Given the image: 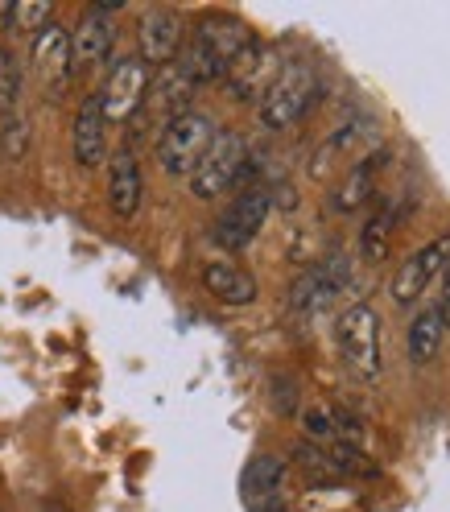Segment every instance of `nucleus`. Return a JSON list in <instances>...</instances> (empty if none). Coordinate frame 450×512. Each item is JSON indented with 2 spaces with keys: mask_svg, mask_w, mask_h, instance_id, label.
<instances>
[{
  "mask_svg": "<svg viewBox=\"0 0 450 512\" xmlns=\"http://www.w3.org/2000/svg\"><path fill=\"white\" fill-rule=\"evenodd\" d=\"M29 141H34V133H29V120L21 112L0 116V157L5 162H21L29 153Z\"/></svg>",
  "mask_w": 450,
  "mask_h": 512,
  "instance_id": "5701e85b",
  "label": "nucleus"
},
{
  "mask_svg": "<svg viewBox=\"0 0 450 512\" xmlns=\"http://www.w3.org/2000/svg\"><path fill=\"white\" fill-rule=\"evenodd\" d=\"M42 512H71V508H67V504H62V500H50V504H46Z\"/></svg>",
  "mask_w": 450,
  "mask_h": 512,
  "instance_id": "c756f323",
  "label": "nucleus"
},
{
  "mask_svg": "<svg viewBox=\"0 0 450 512\" xmlns=\"http://www.w3.org/2000/svg\"><path fill=\"white\" fill-rule=\"evenodd\" d=\"M442 331H446V323H442L438 306H430V310L417 314L413 323H409V331H405L409 360H413V364H430V360L438 356V347H442Z\"/></svg>",
  "mask_w": 450,
  "mask_h": 512,
  "instance_id": "aec40b11",
  "label": "nucleus"
},
{
  "mask_svg": "<svg viewBox=\"0 0 450 512\" xmlns=\"http://www.w3.org/2000/svg\"><path fill=\"white\" fill-rule=\"evenodd\" d=\"M335 343H339V356H343V368L360 380H376L384 372V360H380V314L368 306V302H356L347 306L339 318H335Z\"/></svg>",
  "mask_w": 450,
  "mask_h": 512,
  "instance_id": "20e7f679",
  "label": "nucleus"
},
{
  "mask_svg": "<svg viewBox=\"0 0 450 512\" xmlns=\"http://www.w3.org/2000/svg\"><path fill=\"white\" fill-rule=\"evenodd\" d=\"M302 430L314 446H327V442H339V409L314 401L302 409Z\"/></svg>",
  "mask_w": 450,
  "mask_h": 512,
  "instance_id": "4be33fe9",
  "label": "nucleus"
},
{
  "mask_svg": "<svg viewBox=\"0 0 450 512\" xmlns=\"http://www.w3.org/2000/svg\"><path fill=\"white\" fill-rule=\"evenodd\" d=\"M285 479H289V467L285 459L277 455H256L248 467H244V479H240V488H244V504L256 508V512H277L281 508V496H285Z\"/></svg>",
  "mask_w": 450,
  "mask_h": 512,
  "instance_id": "dca6fc26",
  "label": "nucleus"
},
{
  "mask_svg": "<svg viewBox=\"0 0 450 512\" xmlns=\"http://www.w3.org/2000/svg\"><path fill=\"white\" fill-rule=\"evenodd\" d=\"M116 46V25L112 17H104L100 9H87L83 21L71 29V71L87 75L95 67H104Z\"/></svg>",
  "mask_w": 450,
  "mask_h": 512,
  "instance_id": "ddd939ff",
  "label": "nucleus"
},
{
  "mask_svg": "<svg viewBox=\"0 0 450 512\" xmlns=\"http://www.w3.org/2000/svg\"><path fill=\"white\" fill-rule=\"evenodd\" d=\"M277 71H281L277 54H273L261 38H252V42L232 58L228 75H223V87H228V95H232V100H240V104H248V100L261 104V95L269 91V83L277 79Z\"/></svg>",
  "mask_w": 450,
  "mask_h": 512,
  "instance_id": "1a4fd4ad",
  "label": "nucleus"
},
{
  "mask_svg": "<svg viewBox=\"0 0 450 512\" xmlns=\"http://www.w3.org/2000/svg\"><path fill=\"white\" fill-rule=\"evenodd\" d=\"M190 100H195V83H190V79L174 67V62H170V67H162V71H153L145 104H149L157 116H162V124L174 120V116H182V112H190Z\"/></svg>",
  "mask_w": 450,
  "mask_h": 512,
  "instance_id": "6ab92c4d",
  "label": "nucleus"
},
{
  "mask_svg": "<svg viewBox=\"0 0 450 512\" xmlns=\"http://www.w3.org/2000/svg\"><path fill=\"white\" fill-rule=\"evenodd\" d=\"M182 42H186V25L174 9H149L137 25V58L149 71L170 67L182 50Z\"/></svg>",
  "mask_w": 450,
  "mask_h": 512,
  "instance_id": "9d476101",
  "label": "nucleus"
},
{
  "mask_svg": "<svg viewBox=\"0 0 450 512\" xmlns=\"http://www.w3.org/2000/svg\"><path fill=\"white\" fill-rule=\"evenodd\" d=\"M145 203V174L133 149H120L108 162V207L116 219H133Z\"/></svg>",
  "mask_w": 450,
  "mask_h": 512,
  "instance_id": "2eb2a0df",
  "label": "nucleus"
},
{
  "mask_svg": "<svg viewBox=\"0 0 450 512\" xmlns=\"http://www.w3.org/2000/svg\"><path fill=\"white\" fill-rule=\"evenodd\" d=\"M219 133V124L207 116V112H182L174 120L162 124V133H157V162L170 178H190V170L199 166V157L211 149Z\"/></svg>",
  "mask_w": 450,
  "mask_h": 512,
  "instance_id": "7ed1b4c3",
  "label": "nucleus"
},
{
  "mask_svg": "<svg viewBox=\"0 0 450 512\" xmlns=\"http://www.w3.org/2000/svg\"><path fill=\"white\" fill-rule=\"evenodd\" d=\"M269 211H273V190L248 186L228 207H223V215L215 219V228H211V240L219 248H228V252H244L256 236H261Z\"/></svg>",
  "mask_w": 450,
  "mask_h": 512,
  "instance_id": "6e6552de",
  "label": "nucleus"
},
{
  "mask_svg": "<svg viewBox=\"0 0 450 512\" xmlns=\"http://www.w3.org/2000/svg\"><path fill=\"white\" fill-rule=\"evenodd\" d=\"M5 29H13V5L0 0V34H5Z\"/></svg>",
  "mask_w": 450,
  "mask_h": 512,
  "instance_id": "c85d7f7f",
  "label": "nucleus"
},
{
  "mask_svg": "<svg viewBox=\"0 0 450 512\" xmlns=\"http://www.w3.org/2000/svg\"><path fill=\"white\" fill-rule=\"evenodd\" d=\"M248 170V141L236 128H219L211 149L199 157V166L190 170V195L195 199H219L223 190H232Z\"/></svg>",
  "mask_w": 450,
  "mask_h": 512,
  "instance_id": "39448f33",
  "label": "nucleus"
},
{
  "mask_svg": "<svg viewBox=\"0 0 450 512\" xmlns=\"http://www.w3.org/2000/svg\"><path fill=\"white\" fill-rule=\"evenodd\" d=\"M446 281H442V306H438V314H442V323L450 327V261H446Z\"/></svg>",
  "mask_w": 450,
  "mask_h": 512,
  "instance_id": "cd10ccee",
  "label": "nucleus"
},
{
  "mask_svg": "<svg viewBox=\"0 0 450 512\" xmlns=\"http://www.w3.org/2000/svg\"><path fill=\"white\" fill-rule=\"evenodd\" d=\"M446 261H450V236L430 240L426 248H417L409 261H401V269H397V277H393V298H397V306H413L417 298H422L426 285L446 269Z\"/></svg>",
  "mask_w": 450,
  "mask_h": 512,
  "instance_id": "f8f14e48",
  "label": "nucleus"
},
{
  "mask_svg": "<svg viewBox=\"0 0 450 512\" xmlns=\"http://www.w3.org/2000/svg\"><path fill=\"white\" fill-rule=\"evenodd\" d=\"M384 162H389V153H368V157H360V162L343 174V182H339V190H335L331 207H335L339 215H351V211L368 207V203L376 199V182H380Z\"/></svg>",
  "mask_w": 450,
  "mask_h": 512,
  "instance_id": "f3484780",
  "label": "nucleus"
},
{
  "mask_svg": "<svg viewBox=\"0 0 450 512\" xmlns=\"http://www.w3.org/2000/svg\"><path fill=\"white\" fill-rule=\"evenodd\" d=\"M294 459H298V467H302L310 479H343V475H339V467H335V459L327 455V446L302 442L298 451H294Z\"/></svg>",
  "mask_w": 450,
  "mask_h": 512,
  "instance_id": "a878e982",
  "label": "nucleus"
},
{
  "mask_svg": "<svg viewBox=\"0 0 450 512\" xmlns=\"http://www.w3.org/2000/svg\"><path fill=\"white\" fill-rule=\"evenodd\" d=\"M273 405H277V413H294L298 409V397H294V389H298V384L294 380H289V376H277L273 380Z\"/></svg>",
  "mask_w": 450,
  "mask_h": 512,
  "instance_id": "bb28decb",
  "label": "nucleus"
},
{
  "mask_svg": "<svg viewBox=\"0 0 450 512\" xmlns=\"http://www.w3.org/2000/svg\"><path fill=\"white\" fill-rule=\"evenodd\" d=\"M314 104H318V71L310 62H285L277 79L269 83V91L261 95V104H256V116H261V124L273 128V133H285V128H294Z\"/></svg>",
  "mask_w": 450,
  "mask_h": 512,
  "instance_id": "f03ea898",
  "label": "nucleus"
},
{
  "mask_svg": "<svg viewBox=\"0 0 450 512\" xmlns=\"http://www.w3.org/2000/svg\"><path fill=\"white\" fill-rule=\"evenodd\" d=\"M351 285V256L343 252H331L327 261L310 265L294 285H289V310L302 314V318H314L331 310Z\"/></svg>",
  "mask_w": 450,
  "mask_h": 512,
  "instance_id": "423d86ee",
  "label": "nucleus"
},
{
  "mask_svg": "<svg viewBox=\"0 0 450 512\" xmlns=\"http://www.w3.org/2000/svg\"><path fill=\"white\" fill-rule=\"evenodd\" d=\"M71 153L79 170H100L108 162V120L100 112V100L87 95L71 124Z\"/></svg>",
  "mask_w": 450,
  "mask_h": 512,
  "instance_id": "4468645a",
  "label": "nucleus"
},
{
  "mask_svg": "<svg viewBox=\"0 0 450 512\" xmlns=\"http://www.w3.org/2000/svg\"><path fill=\"white\" fill-rule=\"evenodd\" d=\"M149 79L153 71L145 67V62L137 54L128 58H116L108 67V79L104 87L95 91V100H100V112L108 124H128L141 108H145V95H149Z\"/></svg>",
  "mask_w": 450,
  "mask_h": 512,
  "instance_id": "0eeeda50",
  "label": "nucleus"
},
{
  "mask_svg": "<svg viewBox=\"0 0 450 512\" xmlns=\"http://www.w3.org/2000/svg\"><path fill=\"white\" fill-rule=\"evenodd\" d=\"M252 42V29L232 17V13H207L195 29H190V38L182 42L174 67L195 83H223V75H228L232 58Z\"/></svg>",
  "mask_w": 450,
  "mask_h": 512,
  "instance_id": "f257e3e1",
  "label": "nucleus"
},
{
  "mask_svg": "<svg viewBox=\"0 0 450 512\" xmlns=\"http://www.w3.org/2000/svg\"><path fill=\"white\" fill-rule=\"evenodd\" d=\"M29 67H34V75L42 79V87L50 95H58L62 87H67L75 79V71H71V29H62L58 21L46 25L34 38V46H29Z\"/></svg>",
  "mask_w": 450,
  "mask_h": 512,
  "instance_id": "9b49d317",
  "label": "nucleus"
},
{
  "mask_svg": "<svg viewBox=\"0 0 450 512\" xmlns=\"http://www.w3.org/2000/svg\"><path fill=\"white\" fill-rule=\"evenodd\" d=\"M203 285H207V294L223 306H252L256 294H261L256 277L236 261H207L203 265Z\"/></svg>",
  "mask_w": 450,
  "mask_h": 512,
  "instance_id": "a211bd4d",
  "label": "nucleus"
},
{
  "mask_svg": "<svg viewBox=\"0 0 450 512\" xmlns=\"http://www.w3.org/2000/svg\"><path fill=\"white\" fill-rule=\"evenodd\" d=\"M397 223H401L397 203H384V207H376V211L368 215L364 232H360V252H364V261H384V256H389V244H393Z\"/></svg>",
  "mask_w": 450,
  "mask_h": 512,
  "instance_id": "412c9836",
  "label": "nucleus"
},
{
  "mask_svg": "<svg viewBox=\"0 0 450 512\" xmlns=\"http://www.w3.org/2000/svg\"><path fill=\"white\" fill-rule=\"evenodd\" d=\"M21 104V67L17 58L0 46V116H13Z\"/></svg>",
  "mask_w": 450,
  "mask_h": 512,
  "instance_id": "b1692460",
  "label": "nucleus"
},
{
  "mask_svg": "<svg viewBox=\"0 0 450 512\" xmlns=\"http://www.w3.org/2000/svg\"><path fill=\"white\" fill-rule=\"evenodd\" d=\"M46 25H54V5L50 0H21V5H13V29H21V34H42Z\"/></svg>",
  "mask_w": 450,
  "mask_h": 512,
  "instance_id": "393cba45",
  "label": "nucleus"
}]
</instances>
